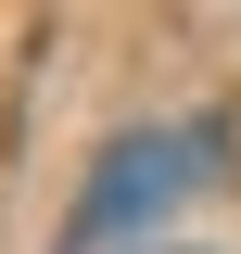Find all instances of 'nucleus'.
Instances as JSON below:
<instances>
[{"instance_id":"1","label":"nucleus","mask_w":241,"mask_h":254,"mask_svg":"<svg viewBox=\"0 0 241 254\" xmlns=\"http://www.w3.org/2000/svg\"><path fill=\"white\" fill-rule=\"evenodd\" d=\"M203 165H216V127H140V140H115L89 203H76V242H115V229L165 216L178 190H203Z\"/></svg>"}]
</instances>
